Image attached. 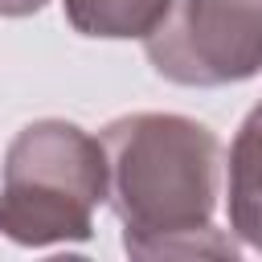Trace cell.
Instances as JSON below:
<instances>
[{
    "label": "cell",
    "mask_w": 262,
    "mask_h": 262,
    "mask_svg": "<svg viewBox=\"0 0 262 262\" xmlns=\"http://www.w3.org/2000/svg\"><path fill=\"white\" fill-rule=\"evenodd\" d=\"M106 196L131 258L237 254L213 229L221 143L184 115H123L102 127Z\"/></svg>",
    "instance_id": "6da1fadb"
},
{
    "label": "cell",
    "mask_w": 262,
    "mask_h": 262,
    "mask_svg": "<svg viewBox=\"0 0 262 262\" xmlns=\"http://www.w3.org/2000/svg\"><path fill=\"white\" fill-rule=\"evenodd\" d=\"M106 196L102 139L74 123H29L4 160L0 233L20 246L86 242L90 213Z\"/></svg>",
    "instance_id": "7a4b0ae2"
},
{
    "label": "cell",
    "mask_w": 262,
    "mask_h": 262,
    "mask_svg": "<svg viewBox=\"0 0 262 262\" xmlns=\"http://www.w3.org/2000/svg\"><path fill=\"white\" fill-rule=\"evenodd\" d=\"M160 78L225 86L262 70V0H172L143 37Z\"/></svg>",
    "instance_id": "3957f363"
},
{
    "label": "cell",
    "mask_w": 262,
    "mask_h": 262,
    "mask_svg": "<svg viewBox=\"0 0 262 262\" xmlns=\"http://www.w3.org/2000/svg\"><path fill=\"white\" fill-rule=\"evenodd\" d=\"M229 225L246 246L262 250V102L229 147Z\"/></svg>",
    "instance_id": "277c9868"
},
{
    "label": "cell",
    "mask_w": 262,
    "mask_h": 262,
    "mask_svg": "<svg viewBox=\"0 0 262 262\" xmlns=\"http://www.w3.org/2000/svg\"><path fill=\"white\" fill-rule=\"evenodd\" d=\"M172 0H66V16L86 37H147Z\"/></svg>",
    "instance_id": "5b68a950"
},
{
    "label": "cell",
    "mask_w": 262,
    "mask_h": 262,
    "mask_svg": "<svg viewBox=\"0 0 262 262\" xmlns=\"http://www.w3.org/2000/svg\"><path fill=\"white\" fill-rule=\"evenodd\" d=\"M49 0H0V16H29L37 8H45Z\"/></svg>",
    "instance_id": "8992f818"
}]
</instances>
